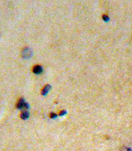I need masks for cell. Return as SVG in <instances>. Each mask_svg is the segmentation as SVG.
Instances as JSON below:
<instances>
[{"mask_svg":"<svg viewBox=\"0 0 132 151\" xmlns=\"http://www.w3.org/2000/svg\"><path fill=\"white\" fill-rule=\"evenodd\" d=\"M21 56L22 58H23V59H30V58H32V56H33V52H32V50L28 48V47H26V48H24L23 49L21 52Z\"/></svg>","mask_w":132,"mask_h":151,"instance_id":"6da1fadb","label":"cell"},{"mask_svg":"<svg viewBox=\"0 0 132 151\" xmlns=\"http://www.w3.org/2000/svg\"><path fill=\"white\" fill-rule=\"evenodd\" d=\"M16 107L18 108V109H24V108H26V109H29V104L25 102L23 98H20L19 99V101L17 103V104H16Z\"/></svg>","mask_w":132,"mask_h":151,"instance_id":"7a4b0ae2","label":"cell"},{"mask_svg":"<svg viewBox=\"0 0 132 151\" xmlns=\"http://www.w3.org/2000/svg\"><path fill=\"white\" fill-rule=\"evenodd\" d=\"M42 71H43L42 67L39 65H34V67H33V68H32V72H33L34 74H40V73H42Z\"/></svg>","mask_w":132,"mask_h":151,"instance_id":"3957f363","label":"cell"},{"mask_svg":"<svg viewBox=\"0 0 132 151\" xmlns=\"http://www.w3.org/2000/svg\"><path fill=\"white\" fill-rule=\"evenodd\" d=\"M119 151H132V142L124 144L121 146Z\"/></svg>","mask_w":132,"mask_h":151,"instance_id":"277c9868","label":"cell"},{"mask_svg":"<svg viewBox=\"0 0 132 151\" xmlns=\"http://www.w3.org/2000/svg\"><path fill=\"white\" fill-rule=\"evenodd\" d=\"M50 89H51V86H50V84H47V85H45L42 88V91H41V94H42V96H47L48 92L50 91Z\"/></svg>","mask_w":132,"mask_h":151,"instance_id":"5b68a950","label":"cell"},{"mask_svg":"<svg viewBox=\"0 0 132 151\" xmlns=\"http://www.w3.org/2000/svg\"><path fill=\"white\" fill-rule=\"evenodd\" d=\"M30 116V114H29V112L28 111H23L20 114V118H21L22 119H27L28 118H29Z\"/></svg>","mask_w":132,"mask_h":151,"instance_id":"8992f818","label":"cell"},{"mask_svg":"<svg viewBox=\"0 0 132 151\" xmlns=\"http://www.w3.org/2000/svg\"><path fill=\"white\" fill-rule=\"evenodd\" d=\"M102 17H103V19L104 20V22H108L109 20H110V18H109L108 16L106 15V14H103Z\"/></svg>","mask_w":132,"mask_h":151,"instance_id":"52a82bcc","label":"cell"},{"mask_svg":"<svg viewBox=\"0 0 132 151\" xmlns=\"http://www.w3.org/2000/svg\"><path fill=\"white\" fill-rule=\"evenodd\" d=\"M57 116H58V115H56V114L53 113V112H51L50 114V118H51V119H56Z\"/></svg>","mask_w":132,"mask_h":151,"instance_id":"ba28073f","label":"cell"},{"mask_svg":"<svg viewBox=\"0 0 132 151\" xmlns=\"http://www.w3.org/2000/svg\"><path fill=\"white\" fill-rule=\"evenodd\" d=\"M66 111H62L59 113V115H60V116H63V115H66Z\"/></svg>","mask_w":132,"mask_h":151,"instance_id":"9c48e42d","label":"cell"}]
</instances>
